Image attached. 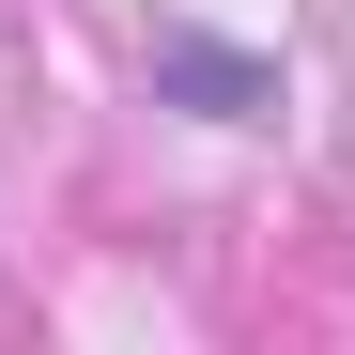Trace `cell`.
<instances>
[{"mask_svg":"<svg viewBox=\"0 0 355 355\" xmlns=\"http://www.w3.org/2000/svg\"><path fill=\"white\" fill-rule=\"evenodd\" d=\"M155 93H186L201 124H263V108H278V62H248V46H201V31H170V46H155Z\"/></svg>","mask_w":355,"mask_h":355,"instance_id":"obj_1","label":"cell"}]
</instances>
